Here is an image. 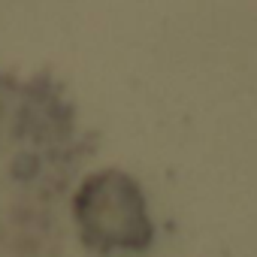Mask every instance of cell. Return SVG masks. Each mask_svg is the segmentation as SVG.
Returning a JSON list of instances; mask_svg holds the SVG:
<instances>
[{
	"instance_id": "1",
	"label": "cell",
	"mask_w": 257,
	"mask_h": 257,
	"mask_svg": "<svg viewBox=\"0 0 257 257\" xmlns=\"http://www.w3.org/2000/svg\"><path fill=\"white\" fill-rule=\"evenodd\" d=\"M31 131H37L31 106H25L16 91L0 85V200L22 176L25 143L31 140Z\"/></svg>"
}]
</instances>
